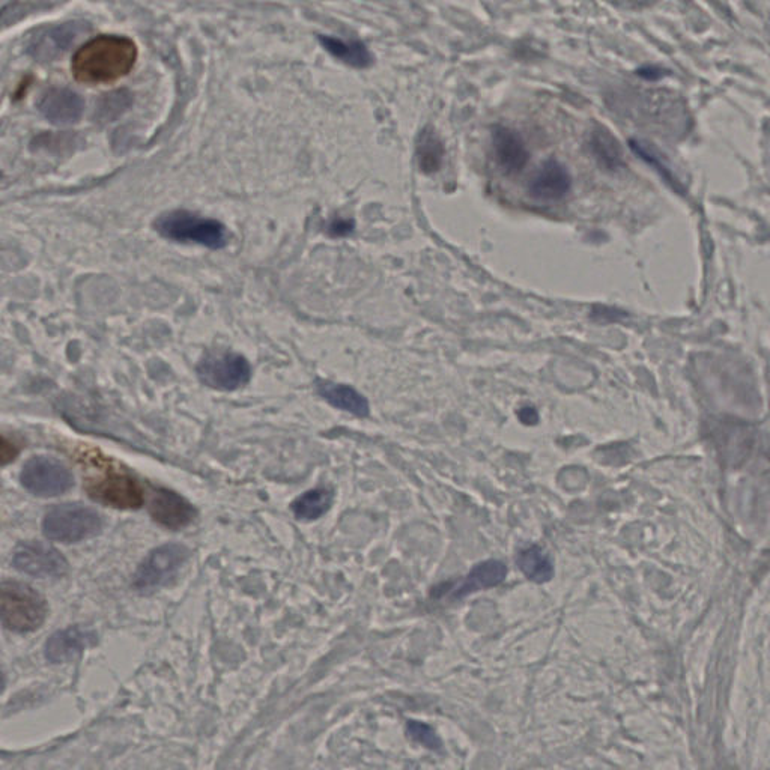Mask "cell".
<instances>
[{"instance_id":"26","label":"cell","mask_w":770,"mask_h":770,"mask_svg":"<svg viewBox=\"0 0 770 770\" xmlns=\"http://www.w3.org/2000/svg\"><path fill=\"white\" fill-rule=\"evenodd\" d=\"M614 7L625 11H641L652 7L656 0H610Z\"/></svg>"},{"instance_id":"22","label":"cell","mask_w":770,"mask_h":770,"mask_svg":"<svg viewBox=\"0 0 770 770\" xmlns=\"http://www.w3.org/2000/svg\"><path fill=\"white\" fill-rule=\"evenodd\" d=\"M333 504V492L325 488L304 492L292 503V512L300 521H315L324 516Z\"/></svg>"},{"instance_id":"27","label":"cell","mask_w":770,"mask_h":770,"mask_svg":"<svg viewBox=\"0 0 770 770\" xmlns=\"http://www.w3.org/2000/svg\"><path fill=\"white\" fill-rule=\"evenodd\" d=\"M17 455H19V449L10 440L0 435V465L10 464Z\"/></svg>"},{"instance_id":"12","label":"cell","mask_w":770,"mask_h":770,"mask_svg":"<svg viewBox=\"0 0 770 770\" xmlns=\"http://www.w3.org/2000/svg\"><path fill=\"white\" fill-rule=\"evenodd\" d=\"M149 512L158 524L172 530L185 527L198 515L195 507L187 500L167 489H157L152 494Z\"/></svg>"},{"instance_id":"5","label":"cell","mask_w":770,"mask_h":770,"mask_svg":"<svg viewBox=\"0 0 770 770\" xmlns=\"http://www.w3.org/2000/svg\"><path fill=\"white\" fill-rule=\"evenodd\" d=\"M199 378L213 389L234 392L252 376L249 361L231 351H213L198 364Z\"/></svg>"},{"instance_id":"3","label":"cell","mask_w":770,"mask_h":770,"mask_svg":"<svg viewBox=\"0 0 770 770\" xmlns=\"http://www.w3.org/2000/svg\"><path fill=\"white\" fill-rule=\"evenodd\" d=\"M155 228L163 237L178 243H195L210 249L225 246L226 229L213 219L196 216L188 211H172L155 222Z\"/></svg>"},{"instance_id":"6","label":"cell","mask_w":770,"mask_h":770,"mask_svg":"<svg viewBox=\"0 0 770 770\" xmlns=\"http://www.w3.org/2000/svg\"><path fill=\"white\" fill-rule=\"evenodd\" d=\"M187 557V549L175 543L154 549L137 569L134 575V589L139 592H152L166 586L175 578Z\"/></svg>"},{"instance_id":"28","label":"cell","mask_w":770,"mask_h":770,"mask_svg":"<svg viewBox=\"0 0 770 770\" xmlns=\"http://www.w3.org/2000/svg\"><path fill=\"white\" fill-rule=\"evenodd\" d=\"M637 76L647 80V82H658V80L664 79L667 73L662 68L655 67V65H647V67L637 70Z\"/></svg>"},{"instance_id":"17","label":"cell","mask_w":770,"mask_h":770,"mask_svg":"<svg viewBox=\"0 0 770 770\" xmlns=\"http://www.w3.org/2000/svg\"><path fill=\"white\" fill-rule=\"evenodd\" d=\"M587 145H589L590 154L604 169L616 172L625 167L622 145L605 125H596L592 128Z\"/></svg>"},{"instance_id":"2","label":"cell","mask_w":770,"mask_h":770,"mask_svg":"<svg viewBox=\"0 0 770 770\" xmlns=\"http://www.w3.org/2000/svg\"><path fill=\"white\" fill-rule=\"evenodd\" d=\"M46 616V601L37 590L17 581L0 584V623L5 628L26 634L40 628Z\"/></svg>"},{"instance_id":"8","label":"cell","mask_w":770,"mask_h":770,"mask_svg":"<svg viewBox=\"0 0 770 770\" xmlns=\"http://www.w3.org/2000/svg\"><path fill=\"white\" fill-rule=\"evenodd\" d=\"M22 483L32 494L55 497L67 492L73 486L74 479L70 470L61 462L38 456L23 467Z\"/></svg>"},{"instance_id":"23","label":"cell","mask_w":770,"mask_h":770,"mask_svg":"<svg viewBox=\"0 0 770 770\" xmlns=\"http://www.w3.org/2000/svg\"><path fill=\"white\" fill-rule=\"evenodd\" d=\"M444 154L446 151L440 136L432 128H425L417 139V160L420 169L428 175L438 172L443 164Z\"/></svg>"},{"instance_id":"13","label":"cell","mask_w":770,"mask_h":770,"mask_svg":"<svg viewBox=\"0 0 770 770\" xmlns=\"http://www.w3.org/2000/svg\"><path fill=\"white\" fill-rule=\"evenodd\" d=\"M97 644V634L89 628L74 626L56 632L46 644V656L53 664L73 661L89 647Z\"/></svg>"},{"instance_id":"21","label":"cell","mask_w":770,"mask_h":770,"mask_svg":"<svg viewBox=\"0 0 770 770\" xmlns=\"http://www.w3.org/2000/svg\"><path fill=\"white\" fill-rule=\"evenodd\" d=\"M516 563L528 580L534 583H548L554 576V564L539 546L522 549L516 558Z\"/></svg>"},{"instance_id":"16","label":"cell","mask_w":770,"mask_h":770,"mask_svg":"<svg viewBox=\"0 0 770 770\" xmlns=\"http://www.w3.org/2000/svg\"><path fill=\"white\" fill-rule=\"evenodd\" d=\"M507 567L506 564L497 560L485 561V563L477 564L467 576L464 581L456 584L446 592H440V595L449 593L450 598L461 599L465 596L471 595V593L479 592V590L491 589V587L498 586L506 580Z\"/></svg>"},{"instance_id":"9","label":"cell","mask_w":770,"mask_h":770,"mask_svg":"<svg viewBox=\"0 0 770 770\" xmlns=\"http://www.w3.org/2000/svg\"><path fill=\"white\" fill-rule=\"evenodd\" d=\"M14 566L37 578H58L68 572V563L58 549L41 542H25L14 552Z\"/></svg>"},{"instance_id":"24","label":"cell","mask_w":770,"mask_h":770,"mask_svg":"<svg viewBox=\"0 0 770 770\" xmlns=\"http://www.w3.org/2000/svg\"><path fill=\"white\" fill-rule=\"evenodd\" d=\"M407 730L411 739L422 743V745H425L426 748L434 749V751H438V749L441 748L440 737L437 736L434 728L429 727V725L423 724V722L419 721H410L408 722Z\"/></svg>"},{"instance_id":"7","label":"cell","mask_w":770,"mask_h":770,"mask_svg":"<svg viewBox=\"0 0 770 770\" xmlns=\"http://www.w3.org/2000/svg\"><path fill=\"white\" fill-rule=\"evenodd\" d=\"M86 491L92 500L115 509H137L145 500L139 483L128 474L116 471L89 480Z\"/></svg>"},{"instance_id":"30","label":"cell","mask_w":770,"mask_h":770,"mask_svg":"<svg viewBox=\"0 0 770 770\" xmlns=\"http://www.w3.org/2000/svg\"><path fill=\"white\" fill-rule=\"evenodd\" d=\"M352 228H354V225H352L351 222H334L333 226H331V231H333V234L336 235H343V234H349V232L352 231Z\"/></svg>"},{"instance_id":"1","label":"cell","mask_w":770,"mask_h":770,"mask_svg":"<svg viewBox=\"0 0 770 770\" xmlns=\"http://www.w3.org/2000/svg\"><path fill=\"white\" fill-rule=\"evenodd\" d=\"M137 61V47L130 38L100 35L77 50L71 64L77 82L98 85L127 76Z\"/></svg>"},{"instance_id":"15","label":"cell","mask_w":770,"mask_h":770,"mask_svg":"<svg viewBox=\"0 0 770 770\" xmlns=\"http://www.w3.org/2000/svg\"><path fill=\"white\" fill-rule=\"evenodd\" d=\"M83 109L85 104L82 98L67 89H50L40 101V112L44 118L56 125L79 121Z\"/></svg>"},{"instance_id":"18","label":"cell","mask_w":770,"mask_h":770,"mask_svg":"<svg viewBox=\"0 0 770 770\" xmlns=\"http://www.w3.org/2000/svg\"><path fill=\"white\" fill-rule=\"evenodd\" d=\"M318 392L328 404L357 417L369 416V404L363 395L349 385L336 382L322 381L318 384Z\"/></svg>"},{"instance_id":"10","label":"cell","mask_w":770,"mask_h":770,"mask_svg":"<svg viewBox=\"0 0 770 770\" xmlns=\"http://www.w3.org/2000/svg\"><path fill=\"white\" fill-rule=\"evenodd\" d=\"M572 188L569 169L555 158H549L528 182V195L537 201H560Z\"/></svg>"},{"instance_id":"4","label":"cell","mask_w":770,"mask_h":770,"mask_svg":"<svg viewBox=\"0 0 770 770\" xmlns=\"http://www.w3.org/2000/svg\"><path fill=\"white\" fill-rule=\"evenodd\" d=\"M101 519L95 510L82 504H62L53 507L43 522L44 534L49 539L76 543L89 539L100 531Z\"/></svg>"},{"instance_id":"14","label":"cell","mask_w":770,"mask_h":770,"mask_svg":"<svg viewBox=\"0 0 770 770\" xmlns=\"http://www.w3.org/2000/svg\"><path fill=\"white\" fill-rule=\"evenodd\" d=\"M83 31V23H64L41 32L29 44V53L38 61H53L65 52Z\"/></svg>"},{"instance_id":"11","label":"cell","mask_w":770,"mask_h":770,"mask_svg":"<svg viewBox=\"0 0 770 770\" xmlns=\"http://www.w3.org/2000/svg\"><path fill=\"white\" fill-rule=\"evenodd\" d=\"M492 148L495 160L506 175L522 172L527 166L530 152L518 131L504 125L492 128Z\"/></svg>"},{"instance_id":"25","label":"cell","mask_w":770,"mask_h":770,"mask_svg":"<svg viewBox=\"0 0 770 770\" xmlns=\"http://www.w3.org/2000/svg\"><path fill=\"white\" fill-rule=\"evenodd\" d=\"M125 107H127V103H125V97L122 92L107 95L106 100L101 101L100 109H98V118L110 121V119L118 116Z\"/></svg>"},{"instance_id":"31","label":"cell","mask_w":770,"mask_h":770,"mask_svg":"<svg viewBox=\"0 0 770 770\" xmlns=\"http://www.w3.org/2000/svg\"><path fill=\"white\" fill-rule=\"evenodd\" d=\"M4 686H5L4 677H2V674H0V692L4 691Z\"/></svg>"},{"instance_id":"20","label":"cell","mask_w":770,"mask_h":770,"mask_svg":"<svg viewBox=\"0 0 770 770\" xmlns=\"http://www.w3.org/2000/svg\"><path fill=\"white\" fill-rule=\"evenodd\" d=\"M629 146H631L632 152L641 160L646 161L649 166L655 167L656 172L665 179L668 185H671L673 190H676L680 195H685V188H683L682 182L677 178L676 173L671 170L670 164L665 160L664 155L659 152L653 143L646 142V140L631 139L629 140Z\"/></svg>"},{"instance_id":"29","label":"cell","mask_w":770,"mask_h":770,"mask_svg":"<svg viewBox=\"0 0 770 770\" xmlns=\"http://www.w3.org/2000/svg\"><path fill=\"white\" fill-rule=\"evenodd\" d=\"M518 416H519V420H521V422L524 423V425H536L537 420H539V416H537V411L531 407L522 408V410L519 411Z\"/></svg>"},{"instance_id":"19","label":"cell","mask_w":770,"mask_h":770,"mask_svg":"<svg viewBox=\"0 0 770 770\" xmlns=\"http://www.w3.org/2000/svg\"><path fill=\"white\" fill-rule=\"evenodd\" d=\"M319 41L334 58L351 65V67L367 68L372 64V55L360 41H342L339 38L325 37V35H322Z\"/></svg>"}]
</instances>
